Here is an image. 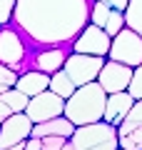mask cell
<instances>
[{
  "label": "cell",
  "instance_id": "obj_1",
  "mask_svg": "<svg viewBox=\"0 0 142 150\" xmlns=\"http://www.w3.org/2000/svg\"><path fill=\"white\" fill-rule=\"evenodd\" d=\"M90 0H18L13 23L40 48H65L90 23Z\"/></svg>",
  "mask_w": 142,
  "mask_h": 150
},
{
  "label": "cell",
  "instance_id": "obj_2",
  "mask_svg": "<svg viewBox=\"0 0 142 150\" xmlns=\"http://www.w3.org/2000/svg\"><path fill=\"white\" fill-rule=\"evenodd\" d=\"M105 105H107V90L97 80L80 85L72 95L65 100V118H70L75 125H87L105 120Z\"/></svg>",
  "mask_w": 142,
  "mask_h": 150
},
{
  "label": "cell",
  "instance_id": "obj_3",
  "mask_svg": "<svg viewBox=\"0 0 142 150\" xmlns=\"http://www.w3.org/2000/svg\"><path fill=\"white\" fill-rule=\"evenodd\" d=\"M107 58L117 60V63H125V65H130V68L142 65V35L125 25L115 38H112Z\"/></svg>",
  "mask_w": 142,
  "mask_h": 150
},
{
  "label": "cell",
  "instance_id": "obj_4",
  "mask_svg": "<svg viewBox=\"0 0 142 150\" xmlns=\"http://www.w3.org/2000/svg\"><path fill=\"white\" fill-rule=\"evenodd\" d=\"M102 65H105V58L102 55H87V53H72L65 60V73L72 78L75 85H87V83L97 80Z\"/></svg>",
  "mask_w": 142,
  "mask_h": 150
},
{
  "label": "cell",
  "instance_id": "obj_5",
  "mask_svg": "<svg viewBox=\"0 0 142 150\" xmlns=\"http://www.w3.org/2000/svg\"><path fill=\"white\" fill-rule=\"evenodd\" d=\"M27 115L32 118V123H45V120H53L58 115H65V98H60L58 93H53L50 88L37 95L30 98L27 103Z\"/></svg>",
  "mask_w": 142,
  "mask_h": 150
},
{
  "label": "cell",
  "instance_id": "obj_6",
  "mask_svg": "<svg viewBox=\"0 0 142 150\" xmlns=\"http://www.w3.org/2000/svg\"><path fill=\"white\" fill-rule=\"evenodd\" d=\"M110 45H112V35L105 30V28L95 25V23H87L85 30L75 38L72 50L75 53H87V55H102L105 58L110 53Z\"/></svg>",
  "mask_w": 142,
  "mask_h": 150
},
{
  "label": "cell",
  "instance_id": "obj_7",
  "mask_svg": "<svg viewBox=\"0 0 142 150\" xmlns=\"http://www.w3.org/2000/svg\"><path fill=\"white\" fill-rule=\"evenodd\" d=\"M110 138H120L117 135V125L107 123V120H97V123H87V125H77L72 133V145L77 150H87L92 145H100Z\"/></svg>",
  "mask_w": 142,
  "mask_h": 150
},
{
  "label": "cell",
  "instance_id": "obj_8",
  "mask_svg": "<svg viewBox=\"0 0 142 150\" xmlns=\"http://www.w3.org/2000/svg\"><path fill=\"white\" fill-rule=\"evenodd\" d=\"M25 55H27V48H25V40H22V33L18 28L13 30V28L3 25V30H0V63L18 70L25 60Z\"/></svg>",
  "mask_w": 142,
  "mask_h": 150
},
{
  "label": "cell",
  "instance_id": "obj_9",
  "mask_svg": "<svg viewBox=\"0 0 142 150\" xmlns=\"http://www.w3.org/2000/svg\"><path fill=\"white\" fill-rule=\"evenodd\" d=\"M32 118L27 112H13L5 123L0 125V150L10 148V145L25 143L27 138L32 135Z\"/></svg>",
  "mask_w": 142,
  "mask_h": 150
},
{
  "label": "cell",
  "instance_id": "obj_10",
  "mask_svg": "<svg viewBox=\"0 0 142 150\" xmlns=\"http://www.w3.org/2000/svg\"><path fill=\"white\" fill-rule=\"evenodd\" d=\"M132 73H135V68H130V65L117 63V60H107L102 65L100 75H97V83L107 90V95L110 93H120V90H127L130 88Z\"/></svg>",
  "mask_w": 142,
  "mask_h": 150
},
{
  "label": "cell",
  "instance_id": "obj_11",
  "mask_svg": "<svg viewBox=\"0 0 142 150\" xmlns=\"http://www.w3.org/2000/svg\"><path fill=\"white\" fill-rule=\"evenodd\" d=\"M132 105H135V98H132L130 90L110 93V95H107V105H105V120L120 125L122 120H125V115L130 112Z\"/></svg>",
  "mask_w": 142,
  "mask_h": 150
},
{
  "label": "cell",
  "instance_id": "obj_12",
  "mask_svg": "<svg viewBox=\"0 0 142 150\" xmlns=\"http://www.w3.org/2000/svg\"><path fill=\"white\" fill-rule=\"evenodd\" d=\"M75 128H77V125H75L70 118L58 115V118L45 120V123H35V125H32V135H35V138H47V135H63V138H72Z\"/></svg>",
  "mask_w": 142,
  "mask_h": 150
},
{
  "label": "cell",
  "instance_id": "obj_13",
  "mask_svg": "<svg viewBox=\"0 0 142 150\" xmlns=\"http://www.w3.org/2000/svg\"><path fill=\"white\" fill-rule=\"evenodd\" d=\"M18 90H22L25 95H37V93L47 90L50 88V73H42V70H22L20 78H18Z\"/></svg>",
  "mask_w": 142,
  "mask_h": 150
},
{
  "label": "cell",
  "instance_id": "obj_14",
  "mask_svg": "<svg viewBox=\"0 0 142 150\" xmlns=\"http://www.w3.org/2000/svg\"><path fill=\"white\" fill-rule=\"evenodd\" d=\"M65 60H67V55H65L63 48H47V50H40L35 55V68L53 75L60 68H65Z\"/></svg>",
  "mask_w": 142,
  "mask_h": 150
},
{
  "label": "cell",
  "instance_id": "obj_15",
  "mask_svg": "<svg viewBox=\"0 0 142 150\" xmlns=\"http://www.w3.org/2000/svg\"><path fill=\"white\" fill-rule=\"evenodd\" d=\"M50 90L53 93H58L60 98H65L67 100L70 95H72L75 90H77V85L72 83V78H70L67 73H65V68H60L58 73H53L50 75Z\"/></svg>",
  "mask_w": 142,
  "mask_h": 150
},
{
  "label": "cell",
  "instance_id": "obj_16",
  "mask_svg": "<svg viewBox=\"0 0 142 150\" xmlns=\"http://www.w3.org/2000/svg\"><path fill=\"white\" fill-rule=\"evenodd\" d=\"M137 128H142V100H135V105L130 108L125 120L117 125V135H127V133H132Z\"/></svg>",
  "mask_w": 142,
  "mask_h": 150
},
{
  "label": "cell",
  "instance_id": "obj_17",
  "mask_svg": "<svg viewBox=\"0 0 142 150\" xmlns=\"http://www.w3.org/2000/svg\"><path fill=\"white\" fill-rule=\"evenodd\" d=\"M125 23H127V28H132V30H137L142 35V0H130L127 3Z\"/></svg>",
  "mask_w": 142,
  "mask_h": 150
},
{
  "label": "cell",
  "instance_id": "obj_18",
  "mask_svg": "<svg viewBox=\"0 0 142 150\" xmlns=\"http://www.w3.org/2000/svg\"><path fill=\"white\" fill-rule=\"evenodd\" d=\"M0 98H3V100H5L15 112H25V110H27V103H30V95H25V93L18 90V88L5 90V95H0Z\"/></svg>",
  "mask_w": 142,
  "mask_h": 150
},
{
  "label": "cell",
  "instance_id": "obj_19",
  "mask_svg": "<svg viewBox=\"0 0 142 150\" xmlns=\"http://www.w3.org/2000/svg\"><path fill=\"white\" fill-rule=\"evenodd\" d=\"M110 10H112V8L107 5V3H102V0H95V3H92V10H90V23H95V25H100V28H105V20H107V15H110Z\"/></svg>",
  "mask_w": 142,
  "mask_h": 150
},
{
  "label": "cell",
  "instance_id": "obj_20",
  "mask_svg": "<svg viewBox=\"0 0 142 150\" xmlns=\"http://www.w3.org/2000/svg\"><path fill=\"white\" fill-rule=\"evenodd\" d=\"M125 25H127V23H125V13H122V10H115V8H112L110 15H107V20H105V30L110 33L112 38H115V35H117V33H120Z\"/></svg>",
  "mask_w": 142,
  "mask_h": 150
},
{
  "label": "cell",
  "instance_id": "obj_21",
  "mask_svg": "<svg viewBox=\"0 0 142 150\" xmlns=\"http://www.w3.org/2000/svg\"><path fill=\"white\" fill-rule=\"evenodd\" d=\"M120 148L125 150H142V128L132 130L127 135H120Z\"/></svg>",
  "mask_w": 142,
  "mask_h": 150
},
{
  "label": "cell",
  "instance_id": "obj_22",
  "mask_svg": "<svg viewBox=\"0 0 142 150\" xmlns=\"http://www.w3.org/2000/svg\"><path fill=\"white\" fill-rule=\"evenodd\" d=\"M18 70L15 68H10V65H5V63H0V83L3 85H10V88H15L18 85Z\"/></svg>",
  "mask_w": 142,
  "mask_h": 150
},
{
  "label": "cell",
  "instance_id": "obj_23",
  "mask_svg": "<svg viewBox=\"0 0 142 150\" xmlns=\"http://www.w3.org/2000/svg\"><path fill=\"white\" fill-rule=\"evenodd\" d=\"M127 90L132 93L135 100H142V65H137L135 73H132V80H130V88Z\"/></svg>",
  "mask_w": 142,
  "mask_h": 150
},
{
  "label": "cell",
  "instance_id": "obj_24",
  "mask_svg": "<svg viewBox=\"0 0 142 150\" xmlns=\"http://www.w3.org/2000/svg\"><path fill=\"white\" fill-rule=\"evenodd\" d=\"M15 5H18V0H0V25H8L13 20Z\"/></svg>",
  "mask_w": 142,
  "mask_h": 150
},
{
  "label": "cell",
  "instance_id": "obj_25",
  "mask_svg": "<svg viewBox=\"0 0 142 150\" xmlns=\"http://www.w3.org/2000/svg\"><path fill=\"white\" fill-rule=\"evenodd\" d=\"M70 138H63V135H47L42 138V150H60Z\"/></svg>",
  "mask_w": 142,
  "mask_h": 150
},
{
  "label": "cell",
  "instance_id": "obj_26",
  "mask_svg": "<svg viewBox=\"0 0 142 150\" xmlns=\"http://www.w3.org/2000/svg\"><path fill=\"white\" fill-rule=\"evenodd\" d=\"M117 148H120V138H110V140H105L100 145H92L87 150H117Z\"/></svg>",
  "mask_w": 142,
  "mask_h": 150
},
{
  "label": "cell",
  "instance_id": "obj_27",
  "mask_svg": "<svg viewBox=\"0 0 142 150\" xmlns=\"http://www.w3.org/2000/svg\"><path fill=\"white\" fill-rule=\"evenodd\" d=\"M13 112H15V110H13V108H10V105H8V103H5V100H3V98H0V120H3V123H5V120H8V118H10Z\"/></svg>",
  "mask_w": 142,
  "mask_h": 150
},
{
  "label": "cell",
  "instance_id": "obj_28",
  "mask_svg": "<svg viewBox=\"0 0 142 150\" xmlns=\"http://www.w3.org/2000/svg\"><path fill=\"white\" fill-rule=\"evenodd\" d=\"M102 3H107L110 8H115V10H122V13H125V10H127V3H130V0H102Z\"/></svg>",
  "mask_w": 142,
  "mask_h": 150
},
{
  "label": "cell",
  "instance_id": "obj_29",
  "mask_svg": "<svg viewBox=\"0 0 142 150\" xmlns=\"http://www.w3.org/2000/svg\"><path fill=\"white\" fill-rule=\"evenodd\" d=\"M60 150H77V148H75V145H72V140H67V143H65V145H63V148H60Z\"/></svg>",
  "mask_w": 142,
  "mask_h": 150
},
{
  "label": "cell",
  "instance_id": "obj_30",
  "mask_svg": "<svg viewBox=\"0 0 142 150\" xmlns=\"http://www.w3.org/2000/svg\"><path fill=\"white\" fill-rule=\"evenodd\" d=\"M5 90H10V85H3L0 83V95H5Z\"/></svg>",
  "mask_w": 142,
  "mask_h": 150
},
{
  "label": "cell",
  "instance_id": "obj_31",
  "mask_svg": "<svg viewBox=\"0 0 142 150\" xmlns=\"http://www.w3.org/2000/svg\"><path fill=\"white\" fill-rule=\"evenodd\" d=\"M117 150H125V148H117Z\"/></svg>",
  "mask_w": 142,
  "mask_h": 150
},
{
  "label": "cell",
  "instance_id": "obj_32",
  "mask_svg": "<svg viewBox=\"0 0 142 150\" xmlns=\"http://www.w3.org/2000/svg\"><path fill=\"white\" fill-rule=\"evenodd\" d=\"M0 125H3V120H0Z\"/></svg>",
  "mask_w": 142,
  "mask_h": 150
}]
</instances>
